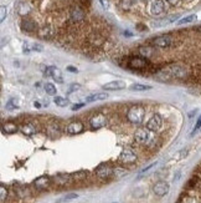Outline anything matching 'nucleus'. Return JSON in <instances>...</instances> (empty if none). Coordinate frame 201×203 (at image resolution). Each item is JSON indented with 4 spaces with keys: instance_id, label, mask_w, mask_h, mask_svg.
I'll return each mask as SVG.
<instances>
[{
    "instance_id": "nucleus-5",
    "label": "nucleus",
    "mask_w": 201,
    "mask_h": 203,
    "mask_svg": "<svg viewBox=\"0 0 201 203\" xmlns=\"http://www.w3.org/2000/svg\"><path fill=\"white\" fill-rule=\"evenodd\" d=\"M150 131L145 127V128H138L134 133V139L138 143H148L150 141Z\"/></svg>"
},
{
    "instance_id": "nucleus-36",
    "label": "nucleus",
    "mask_w": 201,
    "mask_h": 203,
    "mask_svg": "<svg viewBox=\"0 0 201 203\" xmlns=\"http://www.w3.org/2000/svg\"><path fill=\"white\" fill-rule=\"evenodd\" d=\"M200 128H201V116L197 118V122H196V125H195V127H194V131L191 132V136H194V135H195Z\"/></svg>"
},
{
    "instance_id": "nucleus-32",
    "label": "nucleus",
    "mask_w": 201,
    "mask_h": 203,
    "mask_svg": "<svg viewBox=\"0 0 201 203\" xmlns=\"http://www.w3.org/2000/svg\"><path fill=\"white\" fill-rule=\"evenodd\" d=\"M196 20V15L195 14H192V15H189V16H185V18H183V19H180L179 20V25H183V24H189V23H192V21H195Z\"/></svg>"
},
{
    "instance_id": "nucleus-43",
    "label": "nucleus",
    "mask_w": 201,
    "mask_h": 203,
    "mask_svg": "<svg viewBox=\"0 0 201 203\" xmlns=\"http://www.w3.org/2000/svg\"><path fill=\"white\" fill-rule=\"evenodd\" d=\"M67 70L72 71V72H77V69H75V67H67Z\"/></svg>"
},
{
    "instance_id": "nucleus-23",
    "label": "nucleus",
    "mask_w": 201,
    "mask_h": 203,
    "mask_svg": "<svg viewBox=\"0 0 201 203\" xmlns=\"http://www.w3.org/2000/svg\"><path fill=\"white\" fill-rule=\"evenodd\" d=\"M108 97L107 93L104 92H97V93H92L89 96H87L86 101L87 102H94V101H100V100H106Z\"/></svg>"
},
{
    "instance_id": "nucleus-30",
    "label": "nucleus",
    "mask_w": 201,
    "mask_h": 203,
    "mask_svg": "<svg viewBox=\"0 0 201 203\" xmlns=\"http://www.w3.org/2000/svg\"><path fill=\"white\" fill-rule=\"evenodd\" d=\"M86 177H87V172H85V171H78L72 175V180H75V181H83V180H86Z\"/></svg>"
},
{
    "instance_id": "nucleus-6",
    "label": "nucleus",
    "mask_w": 201,
    "mask_h": 203,
    "mask_svg": "<svg viewBox=\"0 0 201 203\" xmlns=\"http://www.w3.org/2000/svg\"><path fill=\"white\" fill-rule=\"evenodd\" d=\"M161 125H163V118H161V116H160L159 114H154V115L149 118V121L147 122V128H148L149 131H152V132H155V131H158V130L161 127Z\"/></svg>"
},
{
    "instance_id": "nucleus-10",
    "label": "nucleus",
    "mask_w": 201,
    "mask_h": 203,
    "mask_svg": "<svg viewBox=\"0 0 201 203\" xmlns=\"http://www.w3.org/2000/svg\"><path fill=\"white\" fill-rule=\"evenodd\" d=\"M44 72H45L46 76H51L56 82H63L62 74H61L60 69H57L56 66H49V67H46Z\"/></svg>"
},
{
    "instance_id": "nucleus-20",
    "label": "nucleus",
    "mask_w": 201,
    "mask_h": 203,
    "mask_svg": "<svg viewBox=\"0 0 201 203\" xmlns=\"http://www.w3.org/2000/svg\"><path fill=\"white\" fill-rule=\"evenodd\" d=\"M21 132L24 133V135H26V136H32V135H35L36 133V127H35V125H32V123H30V122H27V123H24L22 126H21Z\"/></svg>"
},
{
    "instance_id": "nucleus-33",
    "label": "nucleus",
    "mask_w": 201,
    "mask_h": 203,
    "mask_svg": "<svg viewBox=\"0 0 201 203\" xmlns=\"http://www.w3.org/2000/svg\"><path fill=\"white\" fill-rule=\"evenodd\" d=\"M44 89H45V91H46L49 95H56V86H53L52 84H50V82L45 84Z\"/></svg>"
},
{
    "instance_id": "nucleus-21",
    "label": "nucleus",
    "mask_w": 201,
    "mask_h": 203,
    "mask_svg": "<svg viewBox=\"0 0 201 203\" xmlns=\"http://www.w3.org/2000/svg\"><path fill=\"white\" fill-rule=\"evenodd\" d=\"M179 19V15H173V16H169V18H165V19H161L159 21H155L154 23V26L155 27H161V26H165L168 24H171L174 21H176Z\"/></svg>"
},
{
    "instance_id": "nucleus-42",
    "label": "nucleus",
    "mask_w": 201,
    "mask_h": 203,
    "mask_svg": "<svg viewBox=\"0 0 201 203\" xmlns=\"http://www.w3.org/2000/svg\"><path fill=\"white\" fill-rule=\"evenodd\" d=\"M78 89H80V85H77V84L76 85H72V87L70 89V92H72L73 90H78Z\"/></svg>"
},
{
    "instance_id": "nucleus-16",
    "label": "nucleus",
    "mask_w": 201,
    "mask_h": 203,
    "mask_svg": "<svg viewBox=\"0 0 201 203\" xmlns=\"http://www.w3.org/2000/svg\"><path fill=\"white\" fill-rule=\"evenodd\" d=\"M70 15H71V19H72L73 21H76V23L82 21V20L85 19V16H86V15H85V11H83L80 6H75V8H72Z\"/></svg>"
},
{
    "instance_id": "nucleus-7",
    "label": "nucleus",
    "mask_w": 201,
    "mask_h": 203,
    "mask_svg": "<svg viewBox=\"0 0 201 203\" xmlns=\"http://www.w3.org/2000/svg\"><path fill=\"white\" fill-rule=\"evenodd\" d=\"M148 65V61L145 57H140V56H133L129 59L128 61V66L132 69H144Z\"/></svg>"
},
{
    "instance_id": "nucleus-40",
    "label": "nucleus",
    "mask_w": 201,
    "mask_h": 203,
    "mask_svg": "<svg viewBox=\"0 0 201 203\" xmlns=\"http://www.w3.org/2000/svg\"><path fill=\"white\" fill-rule=\"evenodd\" d=\"M166 2L169 3L170 5H173V6H174V5H178V4H179V0H166Z\"/></svg>"
},
{
    "instance_id": "nucleus-37",
    "label": "nucleus",
    "mask_w": 201,
    "mask_h": 203,
    "mask_svg": "<svg viewBox=\"0 0 201 203\" xmlns=\"http://www.w3.org/2000/svg\"><path fill=\"white\" fill-rule=\"evenodd\" d=\"M187 150H183V151H180L178 155H176V160H183L184 157H186V155H187Z\"/></svg>"
},
{
    "instance_id": "nucleus-41",
    "label": "nucleus",
    "mask_w": 201,
    "mask_h": 203,
    "mask_svg": "<svg viewBox=\"0 0 201 203\" xmlns=\"http://www.w3.org/2000/svg\"><path fill=\"white\" fill-rule=\"evenodd\" d=\"M32 50H37V51H41V50H42V46H41V45H37V44H35V45H32Z\"/></svg>"
},
{
    "instance_id": "nucleus-2",
    "label": "nucleus",
    "mask_w": 201,
    "mask_h": 203,
    "mask_svg": "<svg viewBox=\"0 0 201 203\" xmlns=\"http://www.w3.org/2000/svg\"><path fill=\"white\" fill-rule=\"evenodd\" d=\"M165 71L168 72L169 76H173L176 79H185L187 76V70L184 66H180V65H171L168 67Z\"/></svg>"
},
{
    "instance_id": "nucleus-13",
    "label": "nucleus",
    "mask_w": 201,
    "mask_h": 203,
    "mask_svg": "<svg viewBox=\"0 0 201 203\" xmlns=\"http://www.w3.org/2000/svg\"><path fill=\"white\" fill-rule=\"evenodd\" d=\"M153 191H154V193L156 196L163 197V196H165L168 192H169V184H168L165 181H159V182H156L154 184Z\"/></svg>"
},
{
    "instance_id": "nucleus-45",
    "label": "nucleus",
    "mask_w": 201,
    "mask_h": 203,
    "mask_svg": "<svg viewBox=\"0 0 201 203\" xmlns=\"http://www.w3.org/2000/svg\"><path fill=\"white\" fill-rule=\"evenodd\" d=\"M197 30H199V31L201 32V26H199V27H197Z\"/></svg>"
},
{
    "instance_id": "nucleus-18",
    "label": "nucleus",
    "mask_w": 201,
    "mask_h": 203,
    "mask_svg": "<svg viewBox=\"0 0 201 203\" xmlns=\"http://www.w3.org/2000/svg\"><path fill=\"white\" fill-rule=\"evenodd\" d=\"M16 11H18V14H19L20 16H26V15L31 11V6H30L29 3H26V2H21V3L18 4Z\"/></svg>"
},
{
    "instance_id": "nucleus-25",
    "label": "nucleus",
    "mask_w": 201,
    "mask_h": 203,
    "mask_svg": "<svg viewBox=\"0 0 201 203\" xmlns=\"http://www.w3.org/2000/svg\"><path fill=\"white\" fill-rule=\"evenodd\" d=\"M154 52H155V50H154V48H152V46H140V48H139V54H140V56L152 57V56L154 55Z\"/></svg>"
},
{
    "instance_id": "nucleus-31",
    "label": "nucleus",
    "mask_w": 201,
    "mask_h": 203,
    "mask_svg": "<svg viewBox=\"0 0 201 203\" xmlns=\"http://www.w3.org/2000/svg\"><path fill=\"white\" fill-rule=\"evenodd\" d=\"M5 107H6V110H9V111L18 109L19 106H18V101H16V98H11V100H9L8 102H6V105H5Z\"/></svg>"
},
{
    "instance_id": "nucleus-8",
    "label": "nucleus",
    "mask_w": 201,
    "mask_h": 203,
    "mask_svg": "<svg viewBox=\"0 0 201 203\" xmlns=\"http://www.w3.org/2000/svg\"><path fill=\"white\" fill-rule=\"evenodd\" d=\"M96 175L100 180H108V178H111L113 176V170L111 167L106 166V164H100L99 167H97Z\"/></svg>"
},
{
    "instance_id": "nucleus-26",
    "label": "nucleus",
    "mask_w": 201,
    "mask_h": 203,
    "mask_svg": "<svg viewBox=\"0 0 201 203\" xmlns=\"http://www.w3.org/2000/svg\"><path fill=\"white\" fill-rule=\"evenodd\" d=\"M53 102H55L57 106H60V107H66V106H69V105H70V101L67 100V98H65V97H61V96L55 97Z\"/></svg>"
},
{
    "instance_id": "nucleus-28",
    "label": "nucleus",
    "mask_w": 201,
    "mask_h": 203,
    "mask_svg": "<svg viewBox=\"0 0 201 203\" xmlns=\"http://www.w3.org/2000/svg\"><path fill=\"white\" fill-rule=\"evenodd\" d=\"M152 86L149 85H143V84H134L130 86L132 91H145V90H150Z\"/></svg>"
},
{
    "instance_id": "nucleus-14",
    "label": "nucleus",
    "mask_w": 201,
    "mask_h": 203,
    "mask_svg": "<svg viewBox=\"0 0 201 203\" xmlns=\"http://www.w3.org/2000/svg\"><path fill=\"white\" fill-rule=\"evenodd\" d=\"M127 86L125 81H122V80H116V81H111V82H107L104 84L103 89L104 90H108V91H116V90H122Z\"/></svg>"
},
{
    "instance_id": "nucleus-24",
    "label": "nucleus",
    "mask_w": 201,
    "mask_h": 203,
    "mask_svg": "<svg viewBox=\"0 0 201 203\" xmlns=\"http://www.w3.org/2000/svg\"><path fill=\"white\" fill-rule=\"evenodd\" d=\"M71 180H72V176H70V175H57V176L53 177L55 183H57L60 186H63L66 183H69Z\"/></svg>"
},
{
    "instance_id": "nucleus-35",
    "label": "nucleus",
    "mask_w": 201,
    "mask_h": 203,
    "mask_svg": "<svg viewBox=\"0 0 201 203\" xmlns=\"http://www.w3.org/2000/svg\"><path fill=\"white\" fill-rule=\"evenodd\" d=\"M6 16V8L4 5L0 6V21H4Z\"/></svg>"
},
{
    "instance_id": "nucleus-17",
    "label": "nucleus",
    "mask_w": 201,
    "mask_h": 203,
    "mask_svg": "<svg viewBox=\"0 0 201 203\" xmlns=\"http://www.w3.org/2000/svg\"><path fill=\"white\" fill-rule=\"evenodd\" d=\"M34 186H35V188L39 189V191L46 189V188L50 186V178L46 177V176H41V177H39L35 182H34Z\"/></svg>"
},
{
    "instance_id": "nucleus-4",
    "label": "nucleus",
    "mask_w": 201,
    "mask_h": 203,
    "mask_svg": "<svg viewBox=\"0 0 201 203\" xmlns=\"http://www.w3.org/2000/svg\"><path fill=\"white\" fill-rule=\"evenodd\" d=\"M119 161H120L122 163H124V164H132V163H134V162L137 161V155L134 153L132 150L125 148V150H123V151L120 152V155H119Z\"/></svg>"
},
{
    "instance_id": "nucleus-44",
    "label": "nucleus",
    "mask_w": 201,
    "mask_h": 203,
    "mask_svg": "<svg viewBox=\"0 0 201 203\" xmlns=\"http://www.w3.org/2000/svg\"><path fill=\"white\" fill-rule=\"evenodd\" d=\"M34 106H35V107H37V109H40V107H41L40 102H37V101H35V102H34Z\"/></svg>"
},
{
    "instance_id": "nucleus-29",
    "label": "nucleus",
    "mask_w": 201,
    "mask_h": 203,
    "mask_svg": "<svg viewBox=\"0 0 201 203\" xmlns=\"http://www.w3.org/2000/svg\"><path fill=\"white\" fill-rule=\"evenodd\" d=\"M77 197H78V194H77V193H70V194H67V196H65V197H62V198L57 199V201H56V203H63V202H69V201L76 199Z\"/></svg>"
},
{
    "instance_id": "nucleus-38",
    "label": "nucleus",
    "mask_w": 201,
    "mask_h": 203,
    "mask_svg": "<svg viewBox=\"0 0 201 203\" xmlns=\"http://www.w3.org/2000/svg\"><path fill=\"white\" fill-rule=\"evenodd\" d=\"M99 3H100V5H102V8H104V9H108L109 8L108 0H99Z\"/></svg>"
},
{
    "instance_id": "nucleus-27",
    "label": "nucleus",
    "mask_w": 201,
    "mask_h": 203,
    "mask_svg": "<svg viewBox=\"0 0 201 203\" xmlns=\"http://www.w3.org/2000/svg\"><path fill=\"white\" fill-rule=\"evenodd\" d=\"M136 5V0H120V6L123 10H130Z\"/></svg>"
},
{
    "instance_id": "nucleus-9",
    "label": "nucleus",
    "mask_w": 201,
    "mask_h": 203,
    "mask_svg": "<svg viewBox=\"0 0 201 203\" xmlns=\"http://www.w3.org/2000/svg\"><path fill=\"white\" fill-rule=\"evenodd\" d=\"M165 11V3L163 0H153L150 4V14L154 16L161 15Z\"/></svg>"
},
{
    "instance_id": "nucleus-34",
    "label": "nucleus",
    "mask_w": 201,
    "mask_h": 203,
    "mask_svg": "<svg viewBox=\"0 0 201 203\" xmlns=\"http://www.w3.org/2000/svg\"><path fill=\"white\" fill-rule=\"evenodd\" d=\"M6 196H8V189L5 188V186H2L0 187V199H2V203H4V201L6 199Z\"/></svg>"
},
{
    "instance_id": "nucleus-11",
    "label": "nucleus",
    "mask_w": 201,
    "mask_h": 203,
    "mask_svg": "<svg viewBox=\"0 0 201 203\" xmlns=\"http://www.w3.org/2000/svg\"><path fill=\"white\" fill-rule=\"evenodd\" d=\"M173 43V39L170 35H160L155 39H153V45L158 48H168Z\"/></svg>"
},
{
    "instance_id": "nucleus-15",
    "label": "nucleus",
    "mask_w": 201,
    "mask_h": 203,
    "mask_svg": "<svg viewBox=\"0 0 201 203\" xmlns=\"http://www.w3.org/2000/svg\"><path fill=\"white\" fill-rule=\"evenodd\" d=\"M53 34H55L53 27L52 26H49V25L47 26H42L41 29L37 30V35L41 39H50V38L53 36Z\"/></svg>"
},
{
    "instance_id": "nucleus-39",
    "label": "nucleus",
    "mask_w": 201,
    "mask_h": 203,
    "mask_svg": "<svg viewBox=\"0 0 201 203\" xmlns=\"http://www.w3.org/2000/svg\"><path fill=\"white\" fill-rule=\"evenodd\" d=\"M83 106H85V104H76V105H73V106H72V111L80 110V109H82Z\"/></svg>"
},
{
    "instance_id": "nucleus-12",
    "label": "nucleus",
    "mask_w": 201,
    "mask_h": 203,
    "mask_svg": "<svg viewBox=\"0 0 201 203\" xmlns=\"http://www.w3.org/2000/svg\"><path fill=\"white\" fill-rule=\"evenodd\" d=\"M83 130H85V126H83V123L81 121H73V122L69 123V125H67V127H66V132L69 135H78Z\"/></svg>"
},
{
    "instance_id": "nucleus-1",
    "label": "nucleus",
    "mask_w": 201,
    "mask_h": 203,
    "mask_svg": "<svg viewBox=\"0 0 201 203\" xmlns=\"http://www.w3.org/2000/svg\"><path fill=\"white\" fill-rule=\"evenodd\" d=\"M145 116V107L142 105H134L127 112V118L133 125H140Z\"/></svg>"
},
{
    "instance_id": "nucleus-3",
    "label": "nucleus",
    "mask_w": 201,
    "mask_h": 203,
    "mask_svg": "<svg viewBox=\"0 0 201 203\" xmlns=\"http://www.w3.org/2000/svg\"><path fill=\"white\" fill-rule=\"evenodd\" d=\"M106 123H107V118H106V116H104L103 114H96V115L92 116L91 120H89V125H91V127L94 128V130H98V128L104 127Z\"/></svg>"
},
{
    "instance_id": "nucleus-19",
    "label": "nucleus",
    "mask_w": 201,
    "mask_h": 203,
    "mask_svg": "<svg viewBox=\"0 0 201 203\" xmlns=\"http://www.w3.org/2000/svg\"><path fill=\"white\" fill-rule=\"evenodd\" d=\"M21 29L24 31H27V32H32L36 30V24L34 23V20L31 19H24L21 21Z\"/></svg>"
},
{
    "instance_id": "nucleus-22",
    "label": "nucleus",
    "mask_w": 201,
    "mask_h": 203,
    "mask_svg": "<svg viewBox=\"0 0 201 203\" xmlns=\"http://www.w3.org/2000/svg\"><path fill=\"white\" fill-rule=\"evenodd\" d=\"M3 130V133H6V135H13L18 131V125L14 123V122H5L2 127Z\"/></svg>"
}]
</instances>
